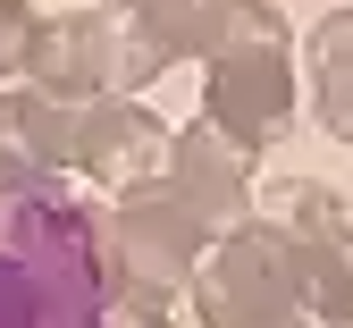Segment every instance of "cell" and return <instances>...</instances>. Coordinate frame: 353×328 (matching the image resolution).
Segmentation results:
<instances>
[{"label": "cell", "instance_id": "obj_5", "mask_svg": "<svg viewBox=\"0 0 353 328\" xmlns=\"http://www.w3.org/2000/svg\"><path fill=\"white\" fill-rule=\"evenodd\" d=\"M219 244V227L185 202L176 177H152V185H126L101 211V253H110V278L118 287H143V295H176L194 287L202 253Z\"/></svg>", "mask_w": 353, "mask_h": 328}, {"label": "cell", "instance_id": "obj_6", "mask_svg": "<svg viewBox=\"0 0 353 328\" xmlns=\"http://www.w3.org/2000/svg\"><path fill=\"white\" fill-rule=\"evenodd\" d=\"M261 219H278V236L294 253V287H303L312 328H353V219L336 202V185L286 177Z\"/></svg>", "mask_w": 353, "mask_h": 328}, {"label": "cell", "instance_id": "obj_8", "mask_svg": "<svg viewBox=\"0 0 353 328\" xmlns=\"http://www.w3.org/2000/svg\"><path fill=\"white\" fill-rule=\"evenodd\" d=\"M76 177V110L34 84H0V185H68Z\"/></svg>", "mask_w": 353, "mask_h": 328}, {"label": "cell", "instance_id": "obj_11", "mask_svg": "<svg viewBox=\"0 0 353 328\" xmlns=\"http://www.w3.org/2000/svg\"><path fill=\"white\" fill-rule=\"evenodd\" d=\"M126 9H135V26L160 42L168 59H194V51H202V26H210L219 0H126Z\"/></svg>", "mask_w": 353, "mask_h": 328}, {"label": "cell", "instance_id": "obj_3", "mask_svg": "<svg viewBox=\"0 0 353 328\" xmlns=\"http://www.w3.org/2000/svg\"><path fill=\"white\" fill-rule=\"evenodd\" d=\"M168 68V51L135 26V9H68V17H42L34 26V51H26V84L51 93V102L84 110V102H135V93Z\"/></svg>", "mask_w": 353, "mask_h": 328}, {"label": "cell", "instance_id": "obj_9", "mask_svg": "<svg viewBox=\"0 0 353 328\" xmlns=\"http://www.w3.org/2000/svg\"><path fill=\"white\" fill-rule=\"evenodd\" d=\"M168 177L185 185V202L228 236V227H244L252 219V152L244 144H228L210 118H194V126H176V152H168Z\"/></svg>", "mask_w": 353, "mask_h": 328}, {"label": "cell", "instance_id": "obj_13", "mask_svg": "<svg viewBox=\"0 0 353 328\" xmlns=\"http://www.w3.org/2000/svg\"><path fill=\"white\" fill-rule=\"evenodd\" d=\"M34 9H26V0H0V84H9V76H26V51H34Z\"/></svg>", "mask_w": 353, "mask_h": 328}, {"label": "cell", "instance_id": "obj_4", "mask_svg": "<svg viewBox=\"0 0 353 328\" xmlns=\"http://www.w3.org/2000/svg\"><path fill=\"white\" fill-rule=\"evenodd\" d=\"M185 295H194L202 328H312L303 287H294V253L278 236V219H261V211L202 253Z\"/></svg>", "mask_w": 353, "mask_h": 328}, {"label": "cell", "instance_id": "obj_1", "mask_svg": "<svg viewBox=\"0 0 353 328\" xmlns=\"http://www.w3.org/2000/svg\"><path fill=\"white\" fill-rule=\"evenodd\" d=\"M101 211L68 185H0V328H101Z\"/></svg>", "mask_w": 353, "mask_h": 328}, {"label": "cell", "instance_id": "obj_7", "mask_svg": "<svg viewBox=\"0 0 353 328\" xmlns=\"http://www.w3.org/2000/svg\"><path fill=\"white\" fill-rule=\"evenodd\" d=\"M168 152H176V126L143 102H84L76 110V177H93L101 194L168 177Z\"/></svg>", "mask_w": 353, "mask_h": 328}, {"label": "cell", "instance_id": "obj_10", "mask_svg": "<svg viewBox=\"0 0 353 328\" xmlns=\"http://www.w3.org/2000/svg\"><path fill=\"white\" fill-rule=\"evenodd\" d=\"M303 68H312V110L336 144H353V9H328L303 42Z\"/></svg>", "mask_w": 353, "mask_h": 328}, {"label": "cell", "instance_id": "obj_12", "mask_svg": "<svg viewBox=\"0 0 353 328\" xmlns=\"http://www.w3.org/2000/svg\"><path fill=\"white\" fill-rule=\"evenodd\" d=\"M101 328H176V320H168V295H143V287H118V278H110Z\"/></svg>", "mask_w": 353, "mask_h": 328}, {"label": "cell", "instance_id": "obj_2", "mask_svg": "<svg viewBox=\"0 0 353 328\" xmlns=\"http://www.w3.org/2000/svg\"><path fill=\"white\" fill-rule=\"evenodd\" d=\"M202 118L244 152H270L294 126V26L278 0H219L202 26Z\"/></svg>", "mask_w": 353, "mask_h": 328}]
</instances>
